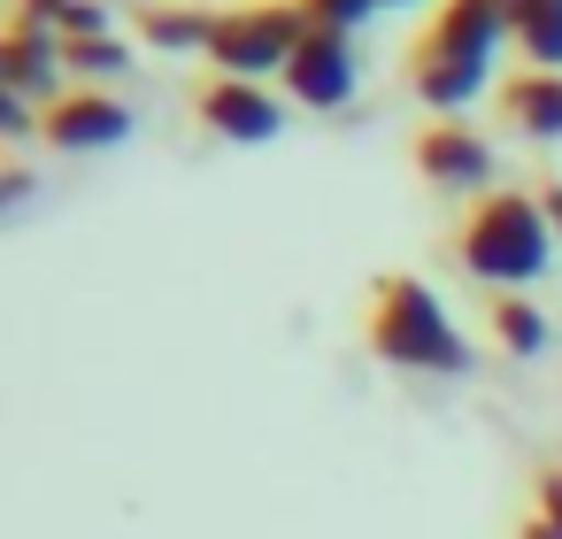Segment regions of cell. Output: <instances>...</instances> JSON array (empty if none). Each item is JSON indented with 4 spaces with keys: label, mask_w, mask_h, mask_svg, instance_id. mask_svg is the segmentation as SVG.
<instances>
[{
    "label": "cell",
    "mask_w": 562,
    "mask_h": 539,
    "mask_svg": "<svg viewBox=\"0 0 562 539\" xmlns=\"http://www.w3.org/2000/svg\"><path fill=\"white\" fill-rule=\"evenodd\" d=\"M516 40V0H439L431 24L408 40V86L424 109L462 116L493 86V55Z\"/></svg>",
    "instance_id": "6da1fadb"
},
{
    "label": "cell",
    "mask_w": 562,
    "mask_h": 539,
    "mask_svg": "<svg viewBox=\"0 0 562 539\" xmlns=\"http://www.w3.org/2000/svg\"><path fill=\"white\" fill-rule=\"evenodd\" d=\"M362 347L385 370H408V378H462L470 370V339L454 332L447 301L416 270H385L370 285V301H362Z\"/></svg>",
    "instance_id": "7a4b0ae2"
},
{
    "label": "cell",
    "mask_w": 562,
    "mask_h": 539,
    "mask_svg": "<svg viewBox=\"0 0 562 539\" xmlns=\"http://www.w3.org/2000/svg\"><path fill=\"white\" fill-rule=\"evenodd\" d=\"M454 262L485 293H531L554 270V224H547L539 193H485V201H470V216L454 224Z\"/></svg>",
    "instance_id": "3957f363"
},
{
    "label": "cell",
    "mask_w": 562,
    "mask_h": 539,
    "mask_svg": "<svg viewBox=\"0 0 562 539\" xmlns=\"http://www.w3.org/2000/svg\"><path fill=\"white\" fill-rule=\"evenodd\" d=\"M308 40V16L301 0H247V9H224L216 16V40H209V63L216 78H285V63L301 55Z\"/></svg>",
    "instance_id": "277c9868"
},
{
    "label": "cell",
    "mask_w": 562,
    "mask_h": 539,
    "mask_svg": "<svg viewBox=\"0 0 562 539\" xmlns=\"http://www.w3.org/2000/svg\"><path fill=\"white\" fill-rule=\"evenodd\" d=\"M408 162H416V178H424L431 193H447V201H485V193H501V186H493V139L470 132V124H454V116L424 124V132L408 139Z\"/></svg>",
    "instance_id": "5b68a950"
},
{
    "label": "cell",
    "mask_w": 562,
    "mask_h": 539,
    "mask_svg": "<svg viewBox=\"0 0 562 539\" xmlns=\"http://www.w3.org/2000/svg\"><path fill=\"white\" fill-rule=\"evenodd\" d=\"M193 124L209 139H224V147H270L285 132V101L270 86H255V78H216L209 70L193 86Z\"/></svg>",
    "instance_id": "8992f818"
},
{
    "label": "cell",
    "mask_w": 562,
    "mask_h": 539,
    "mask_svg": "<svg viewBox=\"0 0 562 539\" xmlns=\"http://www.w3.org/2000/svg\"><path fill=\"white\" fill-rule=\"evenodd\" d=\"M132 132H139V116L101 86H70L55 109H40V147H55V155H109Z\"/></svg>",
    "instance_id": "52a82bcc"
},
{
    "label": "cell",
    "mask_w": 562,
    "mask_h": 539,
    "mask_svg": "<svg viewBox=\"0 0 562 539\" xmlns=\"http://www.w3.org/2000/svg\"><path fill=\"white\" fill-rule=\"evenodd\" d=\"M285 86H293V101H301L308 116H331V109H347V101H355V86H362L355 40H347V32H324V24H308L301 55L285 63Z\"/></svg>",
    "instance_id": "ba28073f"
},
{
    "label": "cell",
    "mask_w": 562,
    "mask_h": 539,
    "mask_svg": "<svg viewBox=\"0 0 562 539\" xmlns=\"http://www.w3.org/2000/svg\"><path fill=\"white\" fill-rule=\"evenodd\" d=\"M0 93H24V101H47L55 109L70 93L63 86V40L9 24V32H0Z\"/></svg>",
    "instance_id": "9c48e42d"
},
{
    "label": "cell",
    "mask_w": 562,
    "mask_h": 539,
    "mask_svg": "<svg viewBox=\"0 0 562 539\" xmlns=\"http://www.w3.org/2000/svg\"><path fill=\"white\" fill-rule=\"evenodd\" d=\"M493 116H501V132L554 147L562 139V78L554 70H508L501 93H493Z\"/></svg>",
    "instance_id": "30bf717a"
},
{
    "label": "cell",
    "mask_w": 562,
    "mask_h": 539,
    "mask_svg": "<svg viewBox=\"0 0 562 539\" xmlns=\"http://www.w3.org/2000/svg\"><path fill=\"white\" fill-rule=\"evenodd\" d=\"M216 16H224V9H193V0H139V9H132V32H139L155 55H209Z\"/></svg>",
    "instance_id": "8fae6325"
},
{
    "label": "cell",
    "mask_w": 562,
    "mask_h": 539,
    "mask_svg": "<svg viewBox=\"0 0 562 539\" xmlns=\"http://www.w3.org/2000/svg\"><path fill=\"white\" fill-rule=\"evenodd\" d=\"M485 332H493V347L516 355V362H539V355L554 347V324H547L524 293H493V301H485Z\"/></svg>",
    "instance_id": "7c38bea8"
},
{
    "label": "cell",
    "mask_w": 562,
    "mask_h": 539,
    "mask_svg": "<svg viewBox=\"0 0 562 539\" xmlns=\"http://www.w3.org/2000/svg\"><path fill=\"white\" fill-rule=\"evenodd\" d=\"M9 24L47 32V40H101L109 9H101V0H9Z\"/></svg>",
    "instance_id": "4fadbf2b"
},
{
    "label": "cell",
    "mask_w": 562,
    "mask_h": 539,
    "mask_svg": "<svg viewBox=\"0 0 562 539\" xmlns=\"http://www.w3.org/2000/svg\"><path fill=\"white\" fill-rule=\"evenodd\" d=\"M516 55L524 70L562 78V0H516Z\"/></svg>",
    "instance_id": "5bb4252c"
},
{
    "label": "cell",
    "mask_w": 562,
    "mask_h": 539,
    "mask_svg": "<svg viewBox=\"0 0 562 539\" xmlns=\"http://www.w3.org/2000/svg\"><path fill=\"white\" fill-rule=\"evenodd\" d=\"M132 70V47L116 32L101 40H63V78H124Z\"/></svg>",
    "instance_id": "9a60e30c"
},
{
    "label": "cell",
    "mask_w": 562,
    "mask_h": 539,
    "mask_svg": "<svg viewBox=\"0 0 562 539\" xmlns=\"http://www.w3.org/2000/svg\"><path fill=\"white\" fill-rule=\"evenodd\" d=\"M370 9H378V0H301V16H308V24H324V32H347V40L370 24Z\"/></svg>",
    "instance_id": "2e32d148"
},
{
    "label": "cell",
    "mask_w": 562,
    "mask_h": 539,
    "mask_svg": "<svg viewBox=\"0 0 562 539\" xmlns=\"http://www.w3.org/2000/svg\"><path fill=\"white\" fill-rule=\"evenodd\" d=\"M531 516L562 531V462H539V478H531Z\"/></svg>",
    "instance_id": "e0dca14e"
},
{
    "label": "cell",
    "mask_w": 562,
    "mask_h": 539,
    "mask_svg": "<svg viewBox=\"0 0 562 539\" xmlns=\"http://www.w3.org/2000/svg\"><path fill=\"white\" fill-rule=\"evenodd\" d=\"M0 132H9V139H40V116H32L24 93H0Z\"/></svg>",
    "instance_id": "ac0fdd59"
},
{
    "label": "cell",
    "mask_w": 562,
    "mask_h": 539,
    "mask_svg": "<svg viewBox=\"0 0 562 539\" xmlns=\"http://www.w3.org/2000/svg\"><path fill=\"white\" fill-rule=\"evenodd\" d=\"M539 209H547V224H554V239H562V178L539 186Z\"/></svg>",
    "instance_id": "d6986e66"
},
{
    "label": "cell",
    "mask_w": 562,
    "mask_h": 539,
    "mask_svg": "<svg viewBox=\"0 0 562 539\" xmlns=\"http://www.w3.org/2000/svg\"><path fill=\"white\" fill-rule=\"evenodd\" d=\"M516 539H562V531H554V524H539V516H524V524H516Z\"/></svg>",
    "instance_id": "ffe728a7"
},
{
    "label": "cell",
    "mask_w": 562,
    "mask_h": 539,
    "mask_svg": "<svg viewBox=\"0 0 562 539\" xmlns=\"http://www.w3.org/2000/svg\"><path fill=\"white\" fill-rule=\"evenodd\" d=\"M378 9H416V0H378Z\"/></svg>",
    "instance_id": "44dd1931"
}]
</instances>
